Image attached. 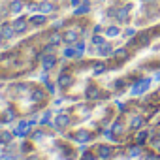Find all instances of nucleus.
<instances>
[{
	"mask_svg": "<svg viewBox=\"0 0 160 160\" xmlns=\"http://www.w3.org/2000/svg\"><path fill=\"white\" fill-rule=\"evenodd\" d=\"M57 64V58H55V55H45L43 58H42V68L45 70V72H49L53 66Z\"/></svg>",
	"mask_w": 160,
	"mask_h": 160,
	"instance_id": "nucleus-1",
	"label": "nucleus"
},
{
	"mask_svg": "<svg viewBox=\"0 0 160 160\" xmlns=\"http://www.w3.org/2000/svg\"><path fill=\"white\" fill-rule=\"evenodd\" d=\"M0 34H2V38H4V40H12V38H13V34H15L13 25H2V30H0Z\"/></svg>",
	"mask_w": 160,
	"mask_h": 160,
	"instance_id": "nucleus-2",
	"label": "nucleus"
},
{
	"mask_svg": "<svg viewBox=\"0 0 160 160\" xmlns=\"http://www.w3.org/2000/svg\"><path fill=\"white\" fill-rule=\"evenodd\" d=\"M149 83H151V79H143V81H141L139 85H136V87L132 89V94L136 96V94H141V92H145V91L149 89Z\"/></svg>",
	"mask_w": 160,
	"mask_h": 160,
	"instance_id": "nucleus-3",
	"label": "nucleus"
},
{
	"mask_svg": "<svg viewBox=\"0 0 160 160\" xmlns=\"http://www.w3.org/2000/svg\"><path fill=\"white\" fill-rule=\"evenodd\" d=\"M45 21H47V17H45V13H42V15H34V17H30V19H28V23H30V25H34V27H40V25H45Z\"/></svg>",
	"mask_w": 160,
	"mask_h": 160,
	"instance_id": "nucleus-4",
	"label": "nucleus"
},
{
	"mask_svg": "<svg viewBox=\"0 0 160 160\" xmlns=\"http://www.w3.org/2000/svg\"><path fill=\"white\" fill-rule=\"evenodd\" d=\"M62 40H64L66 43H75V42H77V30H68V32H64Z\"/></svg>",
	"mask_w": 160,
	"mask_h": 160,
	"instance_id": "nucleus-5",
	"label": "nucleus"
},
{
	"mask_svg": "<svg viewBox=\"0 0 160 160\" xmlns=\"http://www.w3.org/2000/svg\"><path fill=\"white\" fill-rule=\"evenodd\" d=\"M53 10H55V4H53V2H49V0H43V2L40 4V12H42V13H45V15H47V13H51Z\"/></svg>",
	"mask_w": 160,
	"mask_h": 160,
	"instance_id": "nucleus-6",
	"label": "nucleus"
},
{
	"mask_svg": "<svg viewBox=\"0 0 160 160\" xmlns=\"http://www.w3.org/2000/svg\"><path fill=\"white\" fill-rule=\"evenodd\" d=\"M23 8H25V2H23V0H13V2L10 4V12H13V13L23 12Z\"/></svg>",
	"mask_w": 160,
	"mask_h": 160,
	"instance_id": "nucleus-7",
	"label": "nucleus"
},
{
	"mask_svg": "<svg viewBox=\"0 0 160 160\" xmlns=\"http://www.w3.org/2000/svg\"><path fill=\"white\" fill-rule=\"evenodd\" d=\"M75 139H77V141H81V143H85V141L91 139V134H89L87 130H79V132L75 134Z\"/></svg>",
	"mask_w": 160,
	"mask_h": 160,
	"instance_id": "nucleus-8",
	"label": "nucleus"
},
{
	"mask_svg": "<svg viewBox=\"0 0 160 160\" xmlns=\"http://www.w3.org/2000/svg\"><path fill=\"white\" fill-rule=\"evenodd\" d=\"M55 124H57V126H68V124H70V117H68V115H64V113H60V115L57 117Z\"/></svg>",
	"mask_w": 160,
	"mask_h": 160,
	"instance_id": "nucleus-9",
	"label": "nucleus"
},
{
	"mask_svg": "<svg viewBox=\"0 0 160 160\" xmlns=\"http://www.w3.org/2000/svg\"><path fill=\"white\" fill-rule=\"evenodd\" d=\"M98 154H100V158H108L111 154V147L109 145H100L98 147Z\"/></svg>",
	"mask_w": 160,
	"mask_h": 160,
	"instance_id": "nucleus-10",
	"label": "nucleus"
},
{
	"mask_svg": "<svg viewBox=\"0 0 160 160\" xmlns=\"http://www.w3.org/2000/svg\"><path fill=\"white\" fill-rule=\"evenodd\" d=\"M13 28H15V32H23V30L27 28V21H25V19H17V21L13 23Z\"/></svg>",
	"mask_w": 160,
	"mask_h": 160,
	"instance_id": "nucleus-11",
	"label": "nucleus"
},
{
	"mask_svg": "<svg viewBox=\"0 0 160 160\" xmlns=\"http://www.w3.org/2000/svg\"><path fill=\"white\" fill-rule=\"evenodd\" d=\"M98 53H100V55H104V57H108V55H111V53H113V49H111V45L102 43V45H100V49H98Z\"/></svg>",
	"mask_w": 160,
	"mask_h": 160,
	"instance_id": "nucleus-12",
	"label": "nucleus"
},
{
	"mask_svg": "<svg viewBox=\"0 0 160 160\" xmlns=\"http://www.w3.org/2000/svg\"><path fill=\"white\" fill-rule=\"evenodd\" d=\"M70 83H72V77H70V75H60V77H58V85H60V87H68Z\"/></svg>",
	"mask_w": 160,
	"mask_h": 160,
	"instance_id": "nucleus-13",
	"label": "nucleus"
},
{
	"mask_svg": "<svg viewBox=\"0 0 160 160\" xmlns=\"http://www.w3.org/2000/svg\"><path fill=\"white\" fill-rule=\"evenodd\" d=\"M10 141H12V134L10 132H2V134H0V145H6Z\"/></svg>",
	"mask_w": 160,
	"mask_h": 160,
	"instance_id": "nucleus-14",
	"label": "nucleus"
},
{
	"mask_svg": "<svg viewBox=\"0 0 160 160\" xmlns=\"http://www.w3.org/2000/svg\"><path fill=\"white\" fill-rule=\"evenodd\" d=\"M119 32H121L119 27H109V28H106V34H108V36H119Z\"/></svg>",
	"mask_w": 160,
	"mask_h": 160,
	"instance_id": "nucleus-15",
	"label": "nucleus"
},
{
	"mask_svg": "<svg viewBox=\"0 0 160 160\" xmlns=\"http://www.w3.org/2000/svg\"><path fill=\"white\" fill-rule=\"evenodd\" d=\"M32 100H34V102H42V100H43V92L36 89V91L32 92Z\"/></svg>",
	"mask_w": 160,
	"mask_h": 160,
	"instance_id": "nucleus-16",
	"label": "nucleus"
},
{
	"mask_svg": "<svg viewBox=\"0 0 160 160\" xmlns=\"http://www.w3.org/2000/svg\"><path fill=\"white\" fill-rule=\"evenodd\" d=\"M139 154H141V149H139L138 145H136V147H132V149L128 151V156H130V158H134V156H139Z\"/></svg>",
	"mask_w": 160,
	"mask_h": 160,
	"instance_id": "nucleus-17",
	"label": "nucleus"
},
{
	"mask_svg": "<svg viewBox=\"0 0 160 160\" xmlns=\"http://www.w3.org/2000/svg\"><path fill=\"white\" fill-rule=\"evenodd\" d=\"M60 40H62V36H60V34H57V32H55V34H51V36H49V42H51V43H53V45H57V43H58V42H60Z\"/></svg>",
	"mask_w": 160,
	"mask_h": 160,
	"instance_id": "nucleus-18",
	"label": "nucleus"
},
{
	"mask_svg": "<svg viewBox=\"0 0 160 160\" xmlns=\"http://www.w3.org/2000/svg\"><path fill=\"white\" fill-rule=\"evenodd\" d=\"M75 51H77V58H79V57L83 55V51H85V43H83V42H79V43L75 45Z\"/></svg>",
	"mask_w": 160,
	"mask_h": 160,
	"instance_id": "nucleus-19",
	"label": "nucleus"
},
{
	"mask_svg": "<svg viewBox=\"0 0 160 160\" xmlns=\"http://www.w3.org/2000/svg\"><path fill=\"white\" fill-rule=\"evenodd\" d=\"M64 57H68V58H73V57H77V51H75V49H72V47H68V49L64 51Z\"/></svg>",
	"mask_w": 160,
	"mask_h": 160,
	"instance_id": "nucleus-20",
	"label": "nucleus"
},
{
	"mask_svg": "<svg viewBox=\"0 0 160 160\" xmlns=\"http://www.w3.org/2000/svg\"><path fill=\"white\" fill-rule=\"evenodd\" d=\"M141 122H143V119H141V117H134L130 124H132V128H138V126H141Z\"/></svg>",
	"mask_w": 160,
	"mask_h": 160,
	"instance_id": "nucleus-21",
	"label": "nucleus"
},
{
	"mask_svg": "<svg viewBox=\"0 0 160 160\" xmlns=\"http://www.w3.org/2000/svg\"><path fill=\"white\" fill-rule=\"evenodd\" d=\"M92 43H96V45H102V43H106V42H104V38H102V36L94 34V36H92Z\"/></svg>",
	"mask_w": 160,
	"mask_h": 160,
	"instance_id": "nucleus-22",
	"label": "nucleus"
},
{
	"mask_svg": "<svg viewBox=\"0 0 160 160\" xmlns=\"http://www.w3.org/2000/svg\"><path fill=\"white\" fill-rule=\"evenodd\" d=\"M104 70H106V66H104V64H102V62H100V64H96V66H94V73H96V75H100V73H102V72H104Z\"/></svg>",
	"mask_w": 160,
	"mask_h": 160,
	"instance_id": "nucleus-23",
	"label": "nucleus"
},
{
	"mask_svg": "<svg viewBox=\"0 0 160 160\" xmlns=\"http://www.w3.org/2000/svg\"><path fill=\"white\" fill-rule=\"evenodd\" d=\"M145 139H147V132H139V134H138V145L143 143Z\"/></svg>",
	"mask_w": 160,
	"mask_h": 160,
	"instance_id": "nucleus-24",
	"label": "nucleus"
},
{
	"mask_svg": "<svg viewBox=\"0 0 160 160\" xmlns=\"http://www.w3.org/2000/svg\"><path fill=\"white\" fill-rule=\"evenodd\" d=\"M115 57L124 58V57H126V49H117V51H115Z\"/></svg>",
	"mask_w": 160,
	"mask_h": 160,
	"instance_id": "nucleus-25",
	"label": "nucleus"
},
{
	"mask_svg": "<svg viewBox=\"0 0 160 160\" xmlns=\"http://www.w3.org/2000/svg\"><path fill=\"white\" fill-rule=\"evenodd\" d=\"M87 96H89V98H96V96H98V91H96V89H89V91H87Z\"/></svg>",
	"mask_w": 160,
	"mask_h": 160,
	"instance_id": "nucleus-26",
	"label": "nucleus"
},
{
	"mask_svg": "<svg viewBox=\"0 0 160 160\" xmlns=\"http://www.w3.org/2000/svg\"><path fill=\"white\" fill-rule=\"evenodd\" d=\"M113 132H117V134H119V132H122V124H121L119 121H117V122L113 124Z\"/></svg>",
	"mask_w": 160,
	"mask_h": 160,
	"instance_id": "nucleus-27",
	"label": "nucleus"
},
{
	"mask_svg": "<svg viewBox=\"0 0 160 160\" xmlns=\"http://www.w3.org/2000/svg\"><path fill=\"white\" fill-rule=\"evenodd\" d=\"M13 117H15L13 111H8V113H6V121H13Z\"/></svg>",
	"mask_w": 160,
	"mask_h": 160,
	"instance_id": "nucleus-28",
	"label": "nucleus"
},
{
	"mask_svg": "<svg viewBox=\"0 0 160 160\" xmlns=\"http://www.w3.org/2000/svg\"><path fill=\"white\" fill-rule=\"evenodd\" d=\"M104 134H106V138H108V139H115V136H113V132H111V130H106Z\"/></svg>",
	"mask_w": 160,
	"mask_h": 160,
	"instance_id": "nucleus-29",
	"label": "nucleus"
},
{
	"mask_svg": "<svg viewBox=\"0 0 160 160\" xmlns=\"http://www.w3.org/2000/svg\"><path fill=\"white\" fill-rule=\"evenodd\" d=\"M49 117H51V113L47 111V113H43V119H42V122H49Z\"/></svg>",
	"mask_w": 160,
	"mask_h": 160,
	"instance_id": "nucleus-30",
	"label": "nucleus"
},
{
	"mask_svg": "<svg viewBox=\"0 0 160 160\" xmlns=\"http://www.w3.org/2000/svg\"><path fill=\"white\" fill-rule=\"evenodd\" d=\"M152 147L154 149H160V138L158 139H152Z\"/></svg>",
	"mask_w": 160,
	"mask_h": 160,
	"instance_id": "nucleus-31",
	"label": "nucleus"
},
{
	"mask_svg": "<svg viewBox=\"0 0 160 160\" xmlns=\"http://www.w3.org/2000/svg\"><path fill=\"white\" fill-rule=\"evenodd\" d=\"M0 160H13V156L12 154H2V156H0Z\"/></svg>",
	"mask_w": 160,
	"mask_h": 160,
	"instance_id": "nucleus-32",
	"label": "nucleus"
},
{
	"mask_svg": "<svg viewBox=\"0 0 160 160\" xmlns=\"http://www.w3.org/2000/svg\"><path fill=\"white\" fill-rule=\"evenodd\" d=\"M42 138H43V132H36L34 134V139H42Z\"/></svg>",
	"mask_w": 160,
	"mask_h": 160,
	"instance_id": "nucleus-33",
	"label": "nucleus"
},
{
	"mask_svg": "<svg viewBox=\"0 0 160 160\" xmlns=\"http://www.w3.org/2000/svg\"><path fill=\"white\" fill-rule=\"evenodd\" d=\"M83 160H94V156H92V154H85Z\"/></svg>",
	"mask_w": 160,
	"mask_h": 160,
	"instance_id": "nucleus-34",
	"label": "nucleus"
},
{
	"mask_svg": "<svg viewBox=\"0 0 160 160\" xmlns=\"http://www.w3.org/2000/svg\"><path fill=\"white\" fill-rule=\"evenodd\" d=\"M147 160H158L156 156H147Z\"/></svg>",
	"mask_w": 160,
	"mask_h": 160,
	"instance_id": "nucleus-35",
	"label": "nucleus"
},
{
	"mask_svg": "<svg viewBox=\"0 0 160 160\" xmlns=\"http://www.w3.org/2000/svg\"><path fill=\"white\" fill-rule=\"evenodd\" d=\"M158 79H160V73H156V75H154V81H158Z\"/></svg>",
	"mask_w": 160,
	"mask_h": 160,
	"instance_id": "nucleus-36",
	"label": "nucleus"
},
{
	"mask_svg": "<svg viewBox=\"0 0 160 160\" xmlns=\"http://www.w3.org/2000/svg\"><path fill=\"white\" fill-rule=\"evenodd\" d=\"M28 160H40V158H38V156H30Z\"/></svg>",
	"mask_w": 160,
	"mask_h": 160,
	"instance_id": "nucleus-37",
	"label": "nucleus"
},
{
	"mask_svg": "<svg viewBox=\"0 0 160 160\" xmlns=\"http://www.w3.org/2000/svg\"><path fill=\"white\" fill-rule=\"evenodd\" d=\"M2 40H4V38H2V34H0V43H2Z\"/></svg>",
	"mask_w": 160,
	"mask_h": 160,
	"instance_id": "nucleus-38",
	"label": "nucleus"
}]
</instances>
